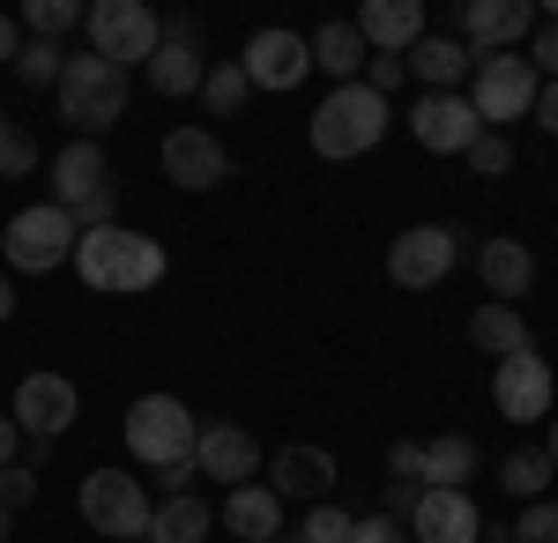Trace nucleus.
<instances>
[{
  "label": "nucleus",
  "instance_id": "nucleus-1",
  "mask_svg": "<svg viewBox=\"0 0 558 543\" xmlns=\"http://www.w3.org/2000/svg\"><path fill=\"white\" fill-rule=\"evenodd\" d=\"M75 276H83L89 291H105V298L157 291V283H165V246L142 239V231L105 224V231H83V239H75Z\"/></svg>",
  "mask_w": 558,
  "mask_h": 543
},
{
  "label": "nucleus",
  "instance_id": "nucleus-31",
  "mask_svg": "<svg viewBox=\"0 0 558 543\" xmlns=\"http://www.w3.org/2000/svg\"><path fill=\"white\" fill-rule=\"evenodd\" d=\"M60 68H68V52H60V45L23 38V52H15V75H23L31 89H60Z\"/></svg>",
  "mask_w": 558,
  "mask_h": 543
},
{
  "label": "nucleus",
  "instance_id": "nucleus-48",
  "mask_svg": "<svg viewBox=\"0 0 558 543\" xmlns=\"http://www.w3.org/2000/svg\"><path fill=\"white\" fill-rule=\"evenodd\" d=\"M8 529H15V514H8V506H0V543H8Z\"/></svg>",
  "mask_w": 558,
  "mask_h": 543
},
{
  "label": "nucleus",
  "instance_id": "nucleus-25",
  "mask_svg": "<svg viewBox=\"0 0 558 543\" xmlns=\"http://www.w3.org/2000/svg\"><path fill=\"white\" fill-rule=\"evenodd\" d=\"M402 68H410L432 97H454V83L470 75V45L462 38H417L410 52H402Z\"/></svg>",
  "mask_w": 558,
  "mask_h": 543
},
{
  "label": "nucleus",
  "instance_id": "nucleus-33",
  "mask_svg": "<svg viewBox=\"0 0 558 543\" xmlns=\"http://www.w3.org/2000/svg\"><path fill=\"white\" fill-rule=\"evenodd\" d=\"M470 165H476V179H507V171H514V142L484 126V134L470 142Z\"/></svg>",
  "mask_w": 558,
  "mask_h": 543
},
{
  "label": "nucleus",
  "instance_id": "nucleus-35",
  "mask_svg": "<svg viewBox=\"0 0 558 543\" xmlns=\"http://www.w3.org/2000/svg\"><path fill=\"white\" fill-rule=\"evenodd\" d=\"M350 521H357V514H343V506H313V514H305V529H299V543H350Z\"/></svg>",
  "mask_w": 558,
  "mask_h": 543
},
{
  "label": "nucleus",
  "instance_id": "nucleus-17",
  "mask_svg": "<svg viewBox=\"0 0 558 543\" xmlns=\"http://www.w3.org/2000/svg\"><path fill=\"white\" fill-rule=\"evenodd\" d=\"M410 134L425 142L432 157H470V142L484 134L470 112V97H417V112H410Z\"/></svg>",
  "mask_w": 558,
  "mask_h": 543
},
{
  "label": "nucleus",
  "instance_id": "nucleus-27",
  "mask_svg": "<svg viewBox=\"0 0 558 543\" xmlns=\"http://www.w3.org/2000/svg\"><path fill=\"white\" fill-rule=\"evenodd\" d=\"M216 529V514L194 492H179V499H157L149 506V543H202Z\"/></svg>",
  "mask_w": 558,
  "mask_h": 543
},
{
  "label": "nucleus",
  "instance_id": "nucleus-10",
  "mask_svg": "<svg viewBox=\"0 0 558 543\" xmlns=\"http://www.w3.org/2000/svg\"><path fill=\"white\" fill-rule=\"evenodd\" d=\"M492 402H499V418L507 424H536L558 410V379L551 365L536 358V350H514V358H499V373H492Z\"/></svg>",
  "mask_w": 558,
  "mask_h": 543
},
{
  "label": "nucleus",
  "instance_id": "nucleus-24",
  "mask_svg": "<svg viewBox=\"0 0 558 543\" xmlns=\"http://www.w3.org/2000/svg\"><path fill=\"white\" fill-rule=\"evenodd\" d=\"M476 455H484V447H476L470 432H439V439H425L417 484H425V492H462V484L476 476Z\"/></svg>",
  "mask_w": 558,
  "mask_h": 543
},
{
  "label": "nucleus",
  "instance_id": "nucleus-30",
  "mask_svg": "<svg viewBox=\"0 0 558 543\" xmlns=\"http://www.w3.org/2000/svg\"><path fill=\"white\" fill-rule=\"evenodd\" d=\"M551 476H558V469H551V455H544V447H521V455L499 461V484H507V492H514L521 506H536V499H544V492H551Z\"/></svg>",
  "mask_w": 558,
  "mask_h": 543
},
{
  "label": "nucleus",
  "instance_id": "nucleus-42",
  "mask_svg": "<svg viewBox=\"0 0 558 543\" xmlns=\"http://www.w3.org/2000/svg\"><path fill=\"white\" fill-rule=\"evenodd\" d=\"M417 492H425V484H387V521H402V529H410V514H417Z\"/></svg>",
  "mask_w": 558,
  "mask_h": 543
},
{
  "label": "nucleus",
  "instance_id": "nucleus-15",
  "mask_svg": "<svg viewBox=\"0 0 558 543\" xmlns=\"http://www.w3.org/2000/svg\"><path fill=\"white\" fill-rule=\"evenodd\" d=\"M260 439L246 432V424H202V439H194V469L202 476H216L223 492H239V484H254V469H260Z\"/></svg>",
  "mask_w": 558,
  "mask_h": 543
},
{
  "label": "nucleus",
  "instance_id": "nucleus-46",
  "mask_svg": "<svg viewBox=\"0 0 558 543\" xmlns=\"http://www.w3.org/2000/svg\"><path fill=\"white\" fill-rule=\"evenodd\" d=\"M8 321H15V283L0 276V328H8Z\"/></svg>",
  "mask_w": 558,
  "mask_h": 543
},
{
  "label": "nucleus",
  "instance_id": "nucleus-8",
  "mask_svg": "<svg viewBox=\"0 0 558 543\" xmlns=\"http://www.w3.org/2000/svg\"><path fill=\"white\" fill-rule=\"evenodd\" d=\"M536 68L521 60V52H492V60H476V97H470V112H476V126H499L507 120H529L536 112Z\"/></svg>",
  "mask_w": 558,
  "mask_h": 543
},
{
  "label": "nucleus",
  "instance_id": "nucleus-11",
  "mask_svg": "<svg viewBox=\"0 0 558 543\" xmlns=\"http://www.w3.org/2000/svg\"><path fill=\"white\" fill-rule=\"evenodd\" d=\"M157 165L172 179L179 194H209L231 179V157H223V142H216L209 126H172L165 142H157Z\"/></svg>",
  "mask_w": 558,
  "mask_h": 543
},
{
  "label": "nucleus",
  "instance_id": "nucleus-7",
  "mask_svg": "<svg viewBox=\"0 0 558 543\" xmlns=\"http://www.w3.org/2000/svg\"><path fill=\"white\" fill-rule=\"evenodd\" d=\"M75 506H83L89 529H97V536H112V543L149 536V492L134 484L128 469H89L83 492H75Z\"/></svg>",
  "mask_w": 558,
  "mask_h": 543
},
{
  "label": "nucleus",
  "instance_id": "nucleus-37",
  "mask_svg": "<svg viewBox=\"0 0 558 543\" xmlns=\"http://www.w3.org/2000/svg\"><path fill=\"white\" fill-rule=\"evenodd\" d=\"M402 83H410L402 52H373V60H365V89H373V97H395Z\"/></svg>",
  "mask_w": 558,
  "mask_h": 543
},
{
  "label": "nucleus",
  "instance_id": "nucleus-45",
  "mask_svg": "<svg viewBox=\"0 0 558 543\" xmlns=\"http://www.w3.org/2000/svg\"><path fill=\"white\" fill-rule=\"evenodd\" d=\"M8 461H23V432H15V418H0V469Z\"/></svg>",
  "mask_w": 558,
  "mask_h": 543
},
{
  "label": "nucleus",
  "instance_id": "nucleus-16",
  "mask_svg": "<svg viewBox=\"0 0 558 543\" xmlns=\"http://www.w3.org/2000/svg\"><path fill=\"white\" fill-rule=\"evenodd\" d=\"M536 31V8L529 0H470L462 8V45L470 52H514V38H529Z\"/></svg>",
  "mask_w": 558,
  "mask_h": 543
},
{
  "label": "nucleus",
  "instance_id": "nucleus-26",
  "mask_svg": "<svg viewBox=\"0 0 558 543\" xmlns=\"http://www.w3.org/2000/svg\"><path fill=\"white\" fill-rule=\"evenodd\" d=\"M365 60H373V45L357 38V23H320L313 31V68H328L336 83H365Z\"/></svg>",
  "mask_w": 558,
  "mask_h": 543
},
{
  "label": "nucleus",
  "instance_id": "nucleus-29",
  "mask_svg": "<svg viewBox=\"0 0 558 543\" xmlns=\"http://www.w3.org/2000/svg\"><path fill=\"white\" fill-rule=\"evenodd\" d=\"M202 105H209V120H239L246 105H254V83H246V68L239 60H223L202 75Z\"/></svg>",
  "mask_w": 558,
  "mask_h": 543
},
{
  "label": "nucleus",
  "instance_id": "nucleus-4",
  "mask_svg": "<svg viewBox=\"0 0 558 543\" xmlns=\"http://www.w3.org/2000/svg\"><path fill=\"white\" fill-rule=\"evenodd\" d=\"M83 31H89V52L112 60L120 75L128 68H149V52L165 45L157 8H142V0H97V8H83Z\"/></svg>",
  "mask_w": 558,
  "mask_h": 543
},
{
  "label": "nucleus",
  "instance_id": "nucleus-47",
  "mask_svg": "<svg viewBox=\"0 0 558 543\" xmlns=\"http://www.w3.org/2000/svg\"><path fill=\"white\" fill-rule=\"evenodd\" d=\"M544 455H551V469H558V410H551V439H544Z\"/></svg>",
  "mask_w": 558,
  "mask_h": 543
},
{
  "label": "nucleus",
  "instance_id": "nucleus-39",
  "mask_svg": "<svg viewBox=\"0 0 558 543\" xmlns=\"http://www.w3.org/2000/svg\"><path fill=\"white\" fill-rule=\"evenodd\" d=\"M350 543H410V529L387 514H365V521H350Z\"/></svg>",
  "mask_w": 558,
  "mask_h": 543
},
{
  "label": "nucleus",
  "instance_id": "nucleus-23",
  "mask_svg": "<svg viewBox=\"0 0 558 543\" xmlns=\"http://www.w3.org/2000/svg\"><path fill=\"white\" fill-rule=\"evenodd\" d=\"M357 38L373 45V52H410V45L425 38V8L417 0H365L357 8Z\"/></svg>",
  "mask_w": 558,
  "mask_h": 543
},
{
  "label": "nucleus",
  "instance_id": "nucleus-28",
  "mask_svg": "<svg viewBox=\"0 0 558 543\" xmlns=\"http://www.w3.org/2000/svg\"><path fill=\"white\" fill-rule=\"evenodd\" d=\"M470 342H476V350H492V358L536 350V342H529V321H521L514 305H476V313H470Z\"/></svg>",
  "mask_w": 558,
  "mask_h": 543
},
{
  "label": "nucleus",
  "instance_id": "nucleus-13",
  "mask_svg": "<svg viewBox=\"0 0 558 543\" xmlns=\"http://www.w3.org/2000/svg\"><path fill=\"white\" fill-rule=\"evenodd\" d=\"M246 83L254 89H299L305 75H313V45L299 38V31H283V23H268V31H254L246 38Z\"/></svg>",
  "mask_w": 558,
  "mask_h": 543
},
{
  "label": "nucleus",
  "instance_id": "nucleus-12",
  "mask_svg": "<svg viewBox=\"0 0 558 543\" xmlns=\"http://www.w3.org/2000/svg\"><path fill=\"white\" fill-rule=\"evenodd\" d=\"M15 432H31V439H60L68 424L83 418V395H75V379L68 373H31L15 387Z\"/></svg>",
  "mask_w": 558,
  "mask_h": 543
},
{
  "label": "nucleus",
  "instance_id": "nucleus-22",
  "mask_svg": "<svg viewBox=\"0 0 558 543\" xmlns=\"http://www.w3.org/2000/svg\"><path fill=\"white\" fill-rule=\"evenodd\" d=\"M216 521H223L239 543H276L283 536V499H276L268 484H239L231 499L216 506Z\"/></svg>",
  "mask_w": 558,
  "mask_h": 543
},
{
  "label": "nucleus",
  "instance_id": "nucleus-36",
  "mask_svg": "<svg viewBox=\"0 0 558 543\" xmlns=\"http://www.w3.org/2000/svg\"><path fill=\"white\" fill-rule=\"evenodd\" d=\"M514 543H558V506L551 499L521 506V514H514Z\"/></svg>",
  "mask_w": 558,
  "mask_h": 543
},
{
  "label": "nucleus",
  "instance_id": "nucleus-14",
  "mask_svg": "<svg viewBox=\"0 0 558 543\" xmlns=\"http://www.w3.org/2000/svg\"><path fill=\"white\" fill-rule=\"evenodd\" d=\"M268 492L291 506V499H328L336 492V455L328 447H313V439H291V447H276L268 455Z\"/></svg>",
  "mask_w": 558,
  "mask_h": 543
},
{
  "label": "nucleus",
  "instance_id": "nucleus-44",
  "mask_svg": "<svg viewBox=\"0 0 558 543\" xmlns=\"http://www.w3.org/2000/svg\"><path fill=\"white\" fill-rule=\"evenodd\" d=\"M15 52H23V23H15V15H0V60L15 68Z\"/></svg>",
  "mask_w": 558,
  "mask_h": 543
},
{
  "label": "nucleus",
  "instance_id": "nucleus-51",
  "mask_svg": "<svg viewBox=\"0 0 558 543\" xmlns=\"http://www.w3.org/2000/svg\"><path fill=\"white\" fill-rule=\"evenodd\" d=\"M0 126H8V120H0Z\"/></svg>",
  "mask_w": 558,
  "mask_h": 543
},
{
  "label": "nucleus",
  "instance_id": "nucleus-43",
  "mask_svg": "<svg viewBox=\"0 0 558 543\" xmlns=\"http://www.w3.org/2000/svg\"><path fill=\"white\" fill-rule=\"evenodd\" d=\"M536 126H544V134H558V83L536 89Z\"/></svg>",
  "mask_w": 558,
  "mask_h": 543
},
{
  "label": "nucleus",
  "instance_id": "nucleus-2",
  "mask_svg": "<svg viewBox=\"0 0 558 543\" xmlns=\"http://www.w3.org/2000/svg\"><path fill=\"white\" fill-rule=\"evenodd\" d=\"M52 105H60V120L75 126V142H97L105 126L128 112V75H120L112 60H97V52H68Z\"/></svg>",
  "mask_w": 558,
  "mask_h": 543
},
{
  "label": "nucleus",
  "instance_id": "nucleus-21",
  "mask_svg": "<svg viewBox=\"0 0 558 543\" xmlns=\"http://www.w3.org/2000/svg\"><path fill=\"white\" fill-rule=\"evenodd\" d=\"M105 186H112V171H105V149H97V142H68V149L52 157V202L68 216L83 209V202H97Z\"/></svg>",
  "mask_w": 558,
  "mask_h": 543
},
{
  "label": "nucleus",
  "instance_id": "nucleus-50",
  "mask_svg": "<svg viewBox=\"0 0 558 543\" xmlns=\"http://www.w3.org/2000/svg\"><path fill=\"white\" fill-rule=\"evenodd\" d=\"M276 543H299V536H276Z\"/></svg>",
  "mask_w": 558,
  "mask_h": 543
},
{
  "label": "nucleus",
  "instance_id": "nucleus-18",
  "mask_svg": "<svg viewBox=\"0 0 558 543\" xmlns=\"http://www.w3.org/2000/svg\"><path fill=\"white\" fill-rule=\"evenodd\" d=\"M202 75H209V60L194 52V15H179L165 23V45L149 52V83L165 97H202Z\"/></svg>",
  "mask_w": 558,
  "mask_h": 543
},
{
  "label": "nucleus",
  "instance_id": "nucleus-49",
  "mask_svg": "<svg viewBox=\"0 0 558 543\" xmlns=\"http://www.w3.org/2000/svg\"><path fill=\"white\" fill-rule=\"evenodd\" d=\"M551 23H558V0H551Z\"/></svg>",
  "mask_w": 558,
  "mask_h": 543
},
{
  "label": "nucleus",
  "instance_id": "nucleus-9",
  "mask_svg": "<svg viewBox=\"0 0 558 543\" xmlns=\"http://www.w3.org/2000/svg\"><path fill=\"white\" fill-rule=\"evenodd\" d=\"M447 276H454V231H439V224L395 231V246H387V283L395 291H439Z\"/></svg>",
  "mask_w": 558,
  "mask_h": 543
},
{
  "label": "nucleus",
  "instance_id": "nucleus-5",
  "mask_svg": "<svg viewBox=\"0 0 558 543\" xmlns=\"http://www.w3.org/2000/svg\"><path fill=\"white\" fill-rule=\"evenodd\" d=\"M75 239H83V224L60 209V202H38V209H15V216H8V231H0V253H8V268H23V276H45V268L75 261Z\"/></svg>",
  "mask_w": 558,
  "mask_h": 543
},
{
  "label": "nucleus",
  "instance_id": "nucleus-6",
  "mask_svg": "<svg viewBox=\"0 0 558 543\" xmlns=\"http://www.w3.org/2000/svg\"><path fill=\"white\" fill-rule=\"evenodd\" d=\"M194 439H202V424H194V410L179 395H142L128 410V455H142L149 469L194 461Z\"/></svg>",
  "mask_w": 558,
  "mask_h": 543
},
{
  "label": "nucleus",
  "instance_id": "nucleus-40",
  "mask_svg": "<svg viewBox=\"0 0 558 543\" xmlns=\"http://www.w3.org/2000/svg\"><path fill=\"white\" fill-rule=\"evenodd\" d=\"M417 461H425L417 439H395V447H387V476H395V484H417Z\"/></svg>",
  "mask_w": 558,
  "mask_h": 543
},
{
  "label": "nucleus",
  "instance_id": "nucleus-20",
  "mask_svg": "<svg viewBox=\"0 0 558 543\" xmlns=\"http://www.w3.org/2000/svg\"><path fill=\"white\" fill-rule=\"evenodd\" d=\"M476 283L492 291V305H514V298L536 291V253L521 239H484L476 246Z\"/></svg>",
  "mask_w": 558,
  "mask_h": 543
},
{
  "label": "nucleus",
  "instance_id": "nucleus-41",
  "mask_svg": "<svg viewBox=\"0 0 558 543\" xmlns=\"http://www.w3.org/2000/svg\"><path fill=\"white\" fill-rule=\"evenodd\" d=\"M529 68H536V83H558V23L536 31V60H529Z\"/></svg>",
  "mask_w": 558,
  "mask_h": 543
},
{
  "label": "nucleus",
  "instance_id": "nucleus-38",
  "mask_svg": "<svg viewBox=\"0 0 558 543\" xmlns=\"http://www.w3.org/2000/svg\"><path fill=\"white\" fill-rule=\"evenodd\" d=\"M31 499H38V469H31V461H8V469H0V506L15 514V506H31Z\"/></svg>",
  "mask_w": 558,
  "mask_h": 543
},
{
  "label": "nucleus",
  "instance_id": "nucleus-3",
  "mask_svg": "<svg viewBox=\"0 0 558 543\" xmlns=\"http://www.w3.org/2000/svg\"><path fill=\"white\" fill-rule=\"evenodd\" d=\"M380 134H387V97H373L365 83H336V97H320V112H313V157L350 165V157L380 149Z\"/></svg>",
  "mask_w": 558,
  "mask_h": 543
},
{
  "label": "nucleus",
  "instance_id": "nucleus-34",
  "mask_svg": "<svg viewBox=\"0 0 558 543\" xmlns=\"http://www.w3.org/2000/svg\"><path fill=\"white\" fill-rule=\"evenodd\" d=\"M38 171V142L23 126H0V179H31Z\"/></svg>",
  "mask_w": 558,
  "mask_h": 543
},
{
  "label": "nucleus",
  "instance_id": "nucleus-19",
  "mask_svg": "<svg viewBox=\"0 0 558 543\" xmlns=\"http://www.w3.org/2000/svg\"><path fill=\"white\" fill-rule=\"evenodd\" d=\"M410 536L417 543H476L484 536V514H476L470 492H417Z\"/></svg>",
  "mask_w": 558,
  "mask_h": 543
},
{
  "label": "nucleus",
  "instance_id": "nucleus-32",
  "mask_svg": "<svg viewBox=\"0 0 558 543\" xmlns=\"http://www.w3.org/2000/svg\"><path fill=\"white\" fill-rule=\"evenodd\" d=\"M23 31H38L45 45H60L68 31H83V8H75V0H31V8H23Z\"/></svg>",
  "mask_w": 558,
  "mask_h": 543
}]
</instances>
